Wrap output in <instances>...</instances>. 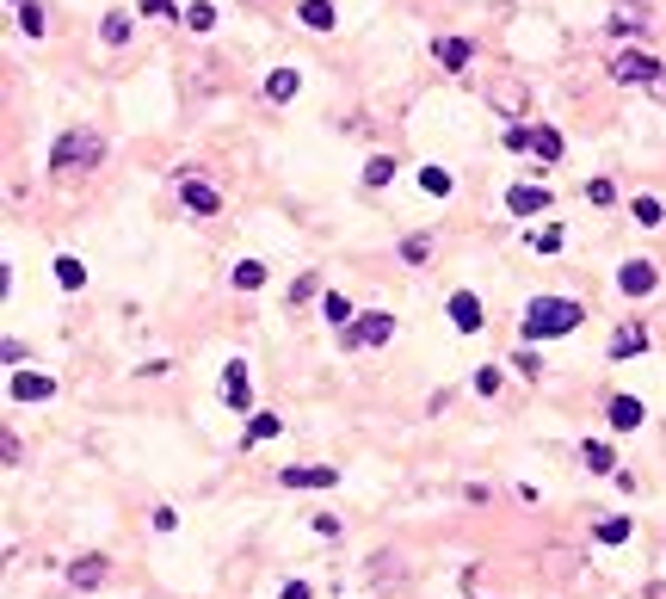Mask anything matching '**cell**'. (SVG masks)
<instances>
[{
  "mask_svg": "<svg viewBox=\"0 0 666 599\" xmlns=\"http://www.w3.org/2000/svg\"><path fill=\"white\" fill-rule=\"evenodd\" d=\"M580 303L574 297H537L531 309H525V322H518V334L525 340H555V334H574L580 328Z\"/></svg>",
  "mask_w": 666,
  "mask_h": 599,
  "instance_id": "cell-1",
  "label": "cell"
},
{
  "mask_svg": "<svg viewBox=\"0 0 666 599\" xmlns=\"http://www.w3.org/2000/svg\"><path fill=\"white\" fill-rule=\"evenodd\" d=\"M50 161H56V173H74V167L87 173V167L105 161V136L87 130V124H81V130H62V136H56V149H50Z\"/></svg>",
  "mask_w": 666,
  "mask_h": 599,
  "instance_id": "cell-2",
  "label": "cell"
},
{
  "mask_svg": "<svg viewBox=\"0 0 666 599\" xmlns=\"http://www.w3.org/2000/svg\"><path fill=\"white\" fill-rule=\"evenodd\" d=\"M654 75H660V62H654L648 50H617V56H611V81H617V87H648Z\"/></svg>",
  "mask_w": 666,
  "mask_h": 599,
  "instance_id": "cell-3",
  "label": "cell"
},
{
  "mask_svg": "<svg viewBox=\"0 0 666 599\" xmlns=\"http://www.w3.org/2000/svg\"><path fill=\"white\" fill-rule=\"evenodd\" d=\"M395 334V315H364V322H352L346 334H340V346L346 352H358V346H383Z\"/></svg>",
  "mask_w": 666,
  "mask_h": 599,
  "instance_id": "cell-4",
  "label": "cell"
},
{
  "mask_svg": "<svg viewBox=\"0 0 666 599\" xmlns=\"http://www.w3.org/2000/svg\"><path fill=\"white\" fill-rule=\"evenodd\" d=\"M179 204L192 210V217H216V210H222V192L204 186V180H179Z\"/></svg>",
  "mask_w": 666,
  "mask_h": 599,
  "instance_id": "cell-5",
  "label": "cell"
},
{
  "mask_svg": "<svg viewBox=\"0 0 666 599\" xmlns=\"http://www.w3.org/2000/svg\"><path fill=\"white\" fill-rule=\"evenodd\" d=\"M654 285H660V272H654L648 260H629V266L617 272V291H623V297H648Z\"/></svg>",
  "mask_w": 666,
  "mask_h": 599,
  "instance_id": "cell-6",
  "label": "cell"
},
{
  "mask_svg": "<svg viewBox=\"0 0 666 599\" xmlns=\"http://www.w3.org/2000/svg\"><path fill=\"white\" fill-rule=\"evenodd\" d=\"M432 56H438V68H451V75H463V68L475 62V44H469V38H438V44H432Z\"/></svg>",
  "mask_w": 666,
  "mask_h": 599,
  "instance_id": "cell-7",
  "label": "cell"
},
{
  "mask_svg": "<svg viewBox=\"0 0 666 599\" xmlns=\"http://www.w3.org/2000/svg\"><path fill=\"white\" fill-rule=\"evenodd\" d=\"M278 482H284V488H333L340 476H333L327 464H290V470H284Z\"/></svg>",
  "mask_w": 666,
  "mask_h": 599,
  "instance_id": "cell-8",
  "label": "cell"
},
{
  "mask_svg": "<svg viewBox=\"0 0 666 599\" xmlns=\"http://www.w3.org/2000/svg\"><path fill=\"white\" fill-rule=\"evenodd\" d=\"M222 402L229 408H253V390H247V365L229 359V371H222Z\"/></svg>",
  "mask_w": 666,
  "mask_h": 599,
  "instance_id": "cell-9",
  "label": "cell"
},
{
  "mask_svg": "<svg viewBox=\"0 0 666 599\" xmlns=\"http://www.w3.org/2000/svg\"><path fill=\"white\" fill-rule=\"evenodd\" d=\"M56 396V383L50 377H37V371H13V402H50Z\"/></svg>",
  "mask_w": 666,
  "mask_h": 599,
  "instance_id": "cell-10",
  "label": "cell"
},
{
  "mask_svg": "<svg viewBox=\"0 0 666 599\" xmlns=\"http://www.w3.org/2000/svg\"><path fill=\"white\" fill-rule=\"evenodd\" d=\"M605 414H611V427H617V433H636V427H642V402H636V396H611Z\"/></svg>",
  "mask_w": 666,
  "mask_h": 599,
  "instance_id": "cell-11",
  "label": "cell"
},
{
  "mask_svg": "<svg viewBox=\"0 0 666 599\" xmlns=\"http://www.w3.org/2000/svg\"><path fill=\"white\" fill-rule=\"evenodd\" d=\"M451 328H463V334L481 328V297H475V291H457V297H451Z\"/></svg>",
  "mask_w": 666,
  "mask_h": 599,
  "instance_id": "cell-12",
  "label": "cell"
},
{
  "mask_svg": "<svg viewBox=\"0 0 666 599\" xmlns=\"http://www.w3.org/2000/svg\"><path fill=\"white\" fill-rule=\"evenodd\" d=\"M525 149H531L537 161H562V136H555L549 124H537V130H525Z\"/></svg>",
  "mask_w": 666,
  "mask_h": 599,
  "instance_id": "cell-13",
  "label": "cell"
},
{
  "mask_svg": "<svg viewBox=\"0 0 666 599\" xmlns=\"http://www.w3.org/2000/svg\"><path fill=\"white\" fill-rule=\"evenodd\" d=\"M580 457H586V470H592V476H617V457H611V445H605V439H586V445H580Z\"/></svg>",
  "mask_w": 666,
  "mask_h": 599,
  "instance_id": "cell-14",
  "label": "cell"
},
{
  "mask_svg": "<svg viewBox=\"0 0 666 599\" xmlns=\"http://www.w3.org/2000/svg\"><path fill=\"white\" fill-rule=\"evenodd\" d=\"M543 204H549L543 186H512L506 192V210H518V217H531V210H543Z\"/></svg>",
  "mask_w": 666,
  "mask_h": 599,
  "instance_id": "cell-15",
  "label": "cell"
},
{
  "mask_svg": "<svg viewBox=\"0 0 666 599\" xmlns=\"http://www.w3.org/2000/svg\"><path fill=\"white\" fill-rule=\"evenodd\" d=\"M68 581H74V587H99V581H105V556H81V562H68Z\"/></svg>",
  "mask_w": 666,
  "mask_h": 599,
  "instance_id": "cell-16",
  "label": "cell"
},
{
  "mask_svg": "<svg viewBox=\"0 0 666 599\" xmlns=\"http://www.w3.org/2000/svg\"><path fill=\"white\" fill-rule=\"evenodd\" d=\"M296 13H303V25H309V31H333V19H340V13H333V0H303Z\"/></svg>",
  "mask_w": 666,
  "mask_h": 599,
  "instance_id": "cell-17",
  "label": "cell"
},
{
  "mask_svg": "<svg viewBox=\"0 0 666 599\" xmlns=\"http://www.w3.org/2000/svg\"><path fill=\"white\" fill-rule=\"evenodd\" d=\"M266 99H272V105L296 99V68H272V75H266Z\"/></svg>",
  "mask_w": 666,
  "mask_h": 599,
  "instance_id": "cell-18",
  "label": "cell"
},
{
  "mask_svg": "<svg viewBox=\"0 0 666 599\" xmlns=\"http://www.w3.org/2000/svg\"><path fill=\"white\" fill-rule=\"evenodd\" d=\"M488 99L500 105L506 118H518V112H525V87H512V81H494V93H488Z\"/></svg>",
  "mask_w": 666,
  "mask_h": 599,
  "instance_id": "cell-19",
  "label": "cell"
},
{
  "mask_svg": "<svg viewBox=\"0 0 666 599\" xmlns=\"http://www.w3.org/2000/svg\"><path fill=\"white\" fill-rule=\"evenodd\" d=\"M56 285H62V291H81V285H87V266L74 260V254H62V260H56Z\"/></svg>",
  "mask_w": 666,
  "mask_h": 599,
  "instance_id": "cell-20",
  "label": "cell"
},
{
  "mask_svg": "<svg viewBox=\"0 0 666 599\" xmlns=\"http://www.w3.org/2000/svg\"><path fill=\"white\" fill-rule=\"evenodd\" d=\"M648 346V328H617L611 334V359H623V352H642Z\"/></svg>",
  "mask_w": 666,
  "mask_h": 599,
  "instance_id": "cell-21",
  "label": "cell"
},
{
  "mask_svg": "<svg viewBox=\"0 0 666 599\" xmlns=\"http://www.w3.org/2000/svg\"><path fill=\"white\" fill-rule=\"evenodd\" d=\"M99 38H105L111 50H118V44H130V19H124V13H105V19H99Z\"/></svg>",
  "mask_w": 666,
  "mask_h": 599,
  "instance_id": "cell-22",
  "label": "cell"
},
{
  "mask_svg": "<svg viewBox=\"0 0 666 599\" xmlns=\"http://www.w3.org/2000/svg\"><path fill=\"white\" fill-rule=\"evenodd\" d=\"M19 31L25 38H44V7L37 0H19Z\"/></svg>",
  "mask_w": 666,
  "mask_h": 599,
  "instance_id": "cell-23",
  "label": "cell"
},
{
  "mask_svg": "<svg viewBox=\"0 0 666 599\" xmlns=\"http://www.w3.org/2000/svg\"><path fill=\"white\" fill-rule=\"evenodd\" d=\"M401 260H407V266H426V260H432V235H407V241H401Z\"/></svg>",
  "mask_w": 666,
  "mask_h": 599,
  "instance_id": "cell-24",
  "label": "cell"
},
{
  "mask_svg": "<svg viewBox=\"0 0 666 599\" xmlns=\"http://www.w3.org/2000/svg\"><path fill=\"white\" fill-rule=\"evenodd\" d=\"M266 439H278V414H253L247 420V445H266Z\"/></svg>",
  "mask_w": 666,
  "mask_h": 599,
  "instance_id": "cell-25",
  "label": "cell"
},
{
  "mask_svg": "<svg viewBox=\"0 0 666 599\" xmlns=\"http://www.w3.org/2000/svg\"><path fill=\"white\" fill-rule=\"evenodd\" d=\"M321 315H327V322H340V328H352V303H346L340 291H327V297H321Z\"/></svg>",
  "mask_w": 666,
  "mask_h": 599,
  "instance_id": "cell-26",
  "label": "cell"
},
{
  "mask_svg": "<svg viewBox=\"0 0 666 599\" xmlns=\"http://www.w3.org/2000/svg\"><path fill=\"white\" fill-rule=\"evenodd\" d=\"M611 25H617V31H636V25H648V7H642V0H623Z\"/></svg>",
  "mask_w": 666,
  "mask_h": 599,
  "instance_id": "cell-27",
  "label": "cell"
},
{
  "mask_svg": "<svg viewBox=\"0 0 666 599\" xmlns=\"http://www.w3.org/2000/svg\"><path fill=\"white\" fill-rule=\"evenodd\" d=\"M629 217H636V223H642V229H654V223H660V217H666V210H660V198H648V192H642V198H636V204H629Z\"/></svg>",
  "mask_w": 666,
  "mask_h": 599,
  "instance_id": "cell-28",
  "label": "cell"
},
{
  "mask_svg": "<svg viewBox=\"0 0 666 599\" xmlns=\"http://www.w3.org/2000/svg\"><path fill=\"white\" fill-rule=\"evenodd\" d=\"M259 285H266V266H259V260H241V266H235V291H259Z\"/></svg>",
  "mask_w": 666,
  "mask_h": 599,
  "instance_id": "cell-29",
  "label": "cell"
},
{
  "mask_svg": "<svg viewBox=\"0 0 666 599\" xmlns=\"http://www.w3.org/2000/svg\"><path fill=\"white\" fill-rule=\"evenodd\" d=\"M389 180H395V161H389V155L364 161V186H389Z\"/></svg>",
  "mask_w": 666,
  "mask_h": 599,
  "instance_id": "cell-30",
  "label": "cell"
},
{
  "mask_svg": "<svg viewBox=\"0 0 666 599\" xmlns=\"http://www.w3.org/2000/svg\"><path fill=\"white\" fill-rule=\"evenodd\" d=\"M420 192L444 198V192H451V173H444V167H420Z\"/></svg>",
  "mask_w": 666,
  "mask_h": 599,
  "instance_id": "cell-31",
  "label": "cell"
},
{
  "mask_svg": "<svg viewBox=\"0 0 666 599\" xmlns=\"http://www.w3.org/2000/svg\"><path fill=\"white\" fill-rule=\"evenodd\" d=\"M185 25H192V31H210V25H216V7H210V0H192V7H185Z\"/></svg>",
  "mask_w": 666,
  "mask_h": 599,
  "instance_id": "cell-32",
  "label": "cell"
},
{
  "mask_svg": "<svg viewBox=\"0 0 666 599\" xmlns=\"http://www.w3.org/2000/svg\"><path fill=\"white\" fill-rule=\"evenodd\" d=\"M599 544H629V519H599Z\"/></svg>",
  "mask_w": 666,
  "mask_h": 599,
  "instance_id": "cell-33",
  "label": "cell"
},
{
  "mask_svg": "<svg viewBox=\"0 0 666 599\" xmlns=\"http://www.w3.org/2000/svg\"><path fill=\"white\" fill-rule=\"evenodd\" d=\"M586 198H592V204H617V186H611V180H592Z\"/></svg>",
  "mask_w": 666,
  "mask_h": 599,
  "instance_id": "cell-34",
  "label": "cell"
},
{
  "mask_svg": "<svg viewBox=\"0 0 666 599\" xmlns=\"http://www.w3.org/2000/svg\"><path fill=\"white\" fill-rule=\"evenodd\" d=\"M537 241V254H555V248H562V229H543V235H531Z\"/></svg>",
  "mask_w": 666,
  "mask_h": 599,
  "instance_id": "cell-35",
  "label": "cell"
},
{
  "mask_svg": "<svg viewBox=\"0 0 666 599\" xmlns=\"http://www.w3.org/2000/svg\"><path fill=\"white\" fill-rule=\"evenodd\" d=\"M290 297H296V303H309V297H315V272H303V278H296V285H290Z\"/></svg>",
  "mask_w": 666,
  "mask_h": 599,
  "instance_id": "cell-36",
  "label": "cell"
},
{
  "mask_svg": "<svg viewBox=\"0 0 666 599\" xmlns=\"http://www.w3.org/2000/svg\"><path fill=\"white\" fill-rule=\"evenodd\" d=\"M142 13H155V19H173V0H142Z\"/></svg>",
  "mask_w": 666,
  "mask_h": 599,
  "instance_id": "cell-37",
  "label": "cell"
},
{
  "mask_svg": "<svg viewBox=\"0 0 666 599\" xmlns=\"http://www.w3.org/2000/svg\"><path fill=\"white\" fill-rule=\"evenodd\" d=\"M648 93H654V99H660V105H666V62H660V75H654V81H648Z\"/></svg>",
  "mask_w": 666,
  "mask_h": 599,
  "instance_id": "cell-38",
  "label": "cell"
},
{
  "mask_svg": "<svg viewBox=\"0 0 666 599\" xmlns=\"http://www.w3.org/2000/svg\"><path fill=\"white\" fill-rule=\"evenodd\" d=\"M278 599H309V581H290V587H284Z\"/></svg>",
  "mask_w": 666,
  "mask_h": 599,
  "instance_id": "cell-39",
  "label": "cell"
}]
</instances>
